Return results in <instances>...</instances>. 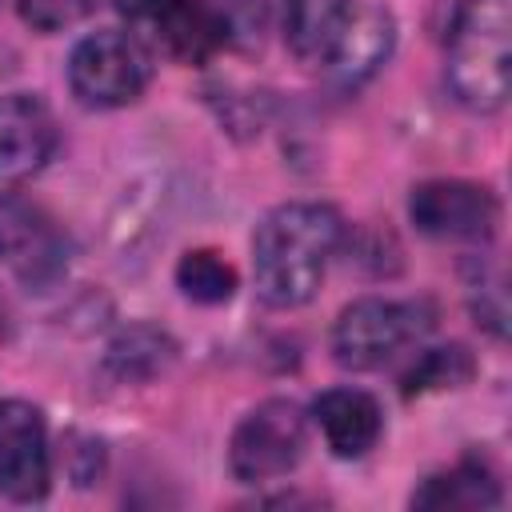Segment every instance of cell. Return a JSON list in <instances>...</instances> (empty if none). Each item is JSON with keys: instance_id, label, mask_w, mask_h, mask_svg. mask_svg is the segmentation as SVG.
Instances as JSON below:
<instances>
[{"instance_id": "1", "label": "cell", "mask_w": 512, "mask_h": 512, "mask_svg": "<svg viewBox=\"0 0 512 512\" xmlns=\"http://www.w3.org/2000/svg\"><path fill=\"white\" fill-rule=\"evenodd\" d=\"M340 236L344 224L328 204L292 200L272 208L252 236V272L260 300L272 308L304 304L320 288Z\"/></svg>"}, {"instance_id": "2", "label": "cell", "mask_w": 512, "mask_h": 512, "mask_svg": "<svg viewBox=\"0 0 512 512\" xmlns=\"http://www.w3.org/2000/svg\"><path fill=\"white\" fill-rule=\"evenodd\" d=\"M508 0H468L448 36V84L472 112H496L512 84Z\"/></svg>"}, {"instance_id": "3", "label": "cell", "mask_w": 512, "mask_h": 512, "mask_svg": "<svg viewBox=\"0 0 512 512\" xmlns=\"http://www.w3.org/2000/svg\"><path fill=\"white\" fill-rule=\"evenodd\" d=\"M0 264L24 288H52L72 264L64 224L28 196H0Z\"/></svg>"}, {"instance_id": "4", "label": "cell", "mask_w": 512, "mask_h": 512, "mask_svg": "<svg viewBox=\"0 0 512 512\" xmlns=\"http://www.w3.org/2000/svg\"><path fill=\"white\" fill-rule=\"evenodd\" d=\"M148 48L132 32H92L68 56V84L88 108L132 104L148 84Z\"/></svg>"}, {"instance_id": "5", "label": "cell", "mask_w": 512, "mask_h": 512, "mask_svg": "<svg viewBox=\"0 0 512 512\" xmlns=\"http://www.w3.org/2000/svg\"><path fill=\"white\" fill-rule=\"evenodd\" d=\"M304 440H308L304 408L296 400H264L236 424L228 444V468L244 484L276 480L300 464Z\"/></svg>"}, {"instance_id": "6", "label": "cell", "mask_w": 512, "mask_h": 512, "mask_svg": "<svg viewBox=\"0 0 512 512\" xmlns=\"http://www.w3.org/2000/svg\"><path fill=\"white\" fill-rule=\"evenodd\" d=\"M428 328L424 308L412 300H384V296H364L348 304L332 328V356L336 364L352 372L380 368L392 360L408 340H416Z\"/></svg>"}, {"instance_id": "7", "label": "cell", "mask_w": 512, "mask_h": 512, "mask_svg": "<svg viewBox=\"0 0 512 512\" xmlns=\"http://www.w3.org/2000/svg\"><path fill=\"white\" fill-rule=\"evenodd\" d=\"M136 40H152L184 64H204L228 40V20L204 0H116Z\"/></svg>"}, {"instance_id": "8", "label": "cell", "mask_w": 512, "mask_h": 512, "mask_svg": "<svg viewBox=\"0 0 512 512\" xmlns=\"http://www.w3.org/2000/svg\"><path fill=\"white\" fill-rule=\"evenodd\" d=\"M408 216L436 240H488L500 220V204L472 180H424L408 196Z\"/></svg>"}, {"instance_id": "9", "label": "cell", "mask_w": 512, "mask_h": 512, "mask_svg": "<svg viewBox=\"0 0 512 512\" xmlns=\"http://www.w3.org/2000/svg\"><path fill=\"white\" fill-rule=\"evenodd\" d=\"M48 428L36 404L0 400V492L40 500L48 492Z\"/></svg>"}, {"instance_id": "10", "label": "cell", "mask_w": 512, "mask_h": 512, "mask_svg": "<svg viewBox=\"0 0 512 512\" xmlns=\"http://www.w3.org/2000/svg\"><path fill=\"white\" fill-rule=\"evenodd\" d=\"M56 148V120L44 100L28 92L0 96V196L16 192L44 168Z\"/></svg>"}, {"instance_id": "11", "label": "cell", "mask_w": 512, "mask_h": 512, "mask_svg": "<svg viewBox=\"0 0 512 512\" xmlns=\"http://www.w3.org/2000/svg\"><path fill=\"white\" fill-rule=\"evenodd\" d=\"M392 44H396L392 12L388 8H360V12H348V20L332 36L328 52L320 56V64L328 68V80L336 88H360L392 56Z\"/></svg>"}, {"instance_id": "12", "label": "cell", "mask_w": 512, "mask_h": 512, "mask_svg": "<svg viewBox=\"0 0 512 512\" xmlns=\"http://www.w3.org/2000/svg\"><path fill=\"white\" fill-rule=\"evenodd\" d=\"M312 416H316L328 448L336 456H344V460H356L368 448H376L380 428H384L380 404L360 388H328L312 404Z\"/></svg>"}, {"instance_id": "13", "label": "cell", "mask_w": 512, "mask_h": 512, "mask_svg": "<svg viewBox=\"0 0 512 512\" xmlns=\"http://www.w3.org/2000/svg\"><path fill=\"white\" fill-rule=\"evenodd\" d=\"M496 504H500V484L480 460H460L456 468L428 476L412 492V508H436V512L444 508L472 512V508H496Z\"/></svg>"}, {"instance_id": "14", "label": "cell", "mask_w": 512, "mask_h": 512, "mask_svg": "<svg viewBox=\"0 0 512 512\" xmlns=\"http://www.w3.org/2000/svg\"><path fill=\"white\" fill-rule=\"evenodd\" d=\"M352 0H288L284 4V36L300 60H320L348 20Z\"/></svg>"}, {"instance_id": "15", "label": "cell", "mask_w": 512, "mask_h": 512, "mask_svg": "<svg viewBox=\"0 0 512 512\" xmlns=\"http://www.w3.org/2000/svg\"><path fill=\"white\" fill-rule=\"evenodd\" d=\"M176 284L196 304H224L236 292V268L220 252H212V248H196V252L180 256Z\"/></svg>"}, {"instance_id": "16", "label": "cell", "mask_w": 512, "mask_h": 512, "mask_svg": "<svg viewBox=\"0 0 512 512\" xmlns=\"http://www.w3.org/2000/svg\"><path fill=\"white\" fill-rule=\"evenodd\" d=\"M476 364L468 356V348L448 344V348H432L424 352L408 372H404V396H420V392H436V388H456L464 380H472Z\"/></svg>"}, {"instance_id": "17", "label": "cell", "mask_w": 512, "mask_h": 512, "mask_svg": "<svg viewBox=\"0 0 512 512\" xmlns=\"http://www.w3.org/2000/svg\"><path fill=\"white\" fill-rule=\"evenodd\" d=\"M92 4L96 0H20V16L40 32H56V28H68L80 16H88Z\"/></svg>"}]
</instances>
